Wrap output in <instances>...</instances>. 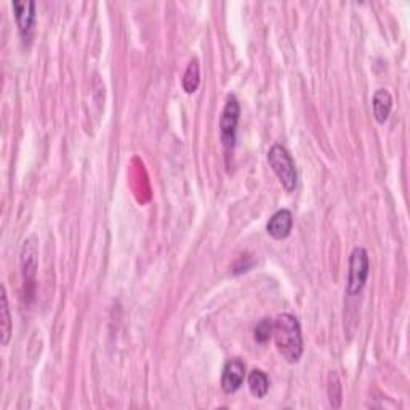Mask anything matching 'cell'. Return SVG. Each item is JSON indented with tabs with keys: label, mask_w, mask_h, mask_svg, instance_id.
Segmentation results:
<instances>
[{
	"label": "cell",
	"mask_w": 410,
	"mask_h": 410,
	"mask_svg": "<svg viewBox=\"0 0 410 410\" xmlns=\"http://www.w3.org/2000/svg\"><path fill=\"white\" fill-rule=\"evenodd\" d=\"M268 162L277 178H279L284 189L288 193L293 191V189L296 188L298 175H296L295 162L288 151L284 148L282 144H274V146H271L268 153Z\"/></svg>",
	"instance_id": "2"
},
{
	"label": "cell",
	"mask_w": 410,
	"mask_h": 410,
	"mask_svg": "<svg viewBox=\"0 0 410 410\" xmlns=\"http://www.w3.org/2000/svg\"><path fill=\"white\" fill-rule=\"evenodd\" d=\"M199 84H200L199 61L198 58H194L186 68L185 75H183V80H181V85H183V90H185L186 93H194L195 90H198Z\"/></svg>",
	"instance_id": "12"
},
{
	"label": "cell",
	"mask_w": 410,
	"mask_h": 410,
	"mask_svg": "<svg viewBox=\"0 0 410 410\" xmlns=\"http://www.w3.org/2000/svg\"><path fill=\"white\" fill-rule=\"evenodd\" d=\"M249 389L257 399H263V397L268 394L269 389V380L266 374L258 369L252 370V374L249 375Z\"/></svg>",
	"instance_id": "10"
},
{
	"label": "cell",
	"mask_w": 410,
	"mask_h": 410,
	"mask_svg": "<svg viewBox=\"0 0 410 410\" xmlns=\"http://www.w3.org/2000/svg\"><path fill=\"white\" fill-rule=\"evenodd\" d=\"M21 268H23V281L24 287L34 286L37 274V245L34 239H28L24 242L21 252Z\"/></svg>",
	"instance_id": "7"
},
{
	"label": "cell",
	"mask_w": 410,
	"mask_h": 410,
	"mask_svg": "<svg viewBox=\"0 0 410 410\" xmlns=\"http://www.w3.org/2000/svg\"><path fill=\"white\" fill-rule=\"evenodd\" d=\"M2 308H0V329H2V345L7 346L11 337V316H10V308H9V298H7V290L2 287Z\"/></svg>",
	"instance_id": "11"
},
{
	"label": "cell",
	"mask_w": 410,
	"mask_h": 410,
	"mask_svg": "<svg viewBox=\"0 0 410 410\" xmlns=\"http://www.w3.org/2000/svg\"><path fill=\"white\" fill-rule=\"evenodd\" d=\"M239 116H241V106H239V101L234 95H230L228 99H226L222 117H220V131H222V143L226 153H230V151H232V148H234Z\"/></svg>",
	"instance_id": "4"
},
{
	"label": "cell",
	"mask_w": 410,
	"mask_h": 410,
	"mask_svg": "<svg viewBox=\"0 0 410 410\" xmlns=\"http://www.w3.org/2000/svg\"><path fill=\"white\" fill-rule=\"evenodd\" d=\"M273 335V320L261 319L255 327V340L258 343H266Z\"/></svg>",
	"instance_id": "14"
},
{
	"label": "cell",
	"mask_w": 410,
	"mask_h": 410,
	"mask_svg": "<svg viewBox=\"0 0 410 410\" xmlns=\"http://www.w3.org/2000/svg\"><path fill=\"white\" fill-rule=\"evenodd\" d=\"M372 108H374V116L378 124H384L388 121L389 112L393 109V97H391L387 88H380V90L375 92Z\"/></svg>",
	"instance_id": "9"
},
{
	"label": "cell",
	"mask_w": 410,
	"mask_h": 410,
	"mask_svg": "<svg viewBox=\"0 0 410 410\" xmlns=\"http://www.w3.org/2000/svg\"><path fill=\"white\" fill-rule=\"evenodd\" d=\"M369 254L364 247H356L350 255L348 282H346V293L356 296L361 293L369 277Z\"/></svg>",
	"instance_id": "3"
},
{
	"label": "cell",
	"mask_w": 410,
	"mask_h": 410,
	"mask_svg": "<svg viewBox=\"0 0 410 410\" xmlns=\"http://www.w3.org/2000/svg\"><path fill=\"white\" fill-rule=\"evenodd\" d=\"M273 337L277 351L286 357V361L295 364L303 355V337L298 319L292 314H279L273 320Z\"/></svg>",
	"instance_id": "1"
},
{
	"label": "cell",
	"mask_w": 410,
	"mask_h": 410,
	"mask_svg": "<svg viewBox=\"0 0 410 410\" xmlns=\"http://www.w3.org/2000/svg\"><path fill=\"white\" fill-rule=\"evenodd\" d=\"M292 226H293L292 212L287 209H282V210H277L274 215L269 218L266 230L271 237L276 239V241H282V239L288 237L290 231H292Z\"/></svg>",
	"instance_id": "8"
},
{
	"label": "cell",
	"mask_w": 410,
	"mask_h": 410,
	"mask_svg": "<svg viewBox=\"0 0 410 410\" xmlns=\"http://www.w3.org/2000/svg\"><path fill=\"white\" fill-rule=\"evenodd\" d=\"M245 378V365L239 359H231L226 362L222 375V389L226 394H232L242 387Z\"/></svg>",
	"instance_id": "6"
},
{
	"label": "cell",
	"mask_w": 410,
	"mask_h": 410,
	"mask_svg": "<svg viewBox=\"0 0 410 410\" xmlns=\"http://www.w3.org/2000/svg\"><path fill=\"white\" fill-rule=\"evenodd\" d=\"M15 11V18H16V24L18 29H20V34L23 36V39L26 41L31 37L34 31V23H36V4L33 0H24V2H20V0H15L11 4Z\"/></svg>",
	"instance_id": "5"
},
{
	"label": "cell",
	"mask_w": 410,
	"mask_h": 410,
	"mask_svg": "<svg viewBox=\"0 0 410 410\" xmlns=\"http://www.w3.org/2000/svg\"><path fill=\"white\" fill-rule=\"evenodd\" d=\"M327 391H329V399H330V406L338 409L342 406V383H340V378L332 372L329 375V387H327Z\"/></svg>",
	"instance_id": "13"
}]
</instances>
